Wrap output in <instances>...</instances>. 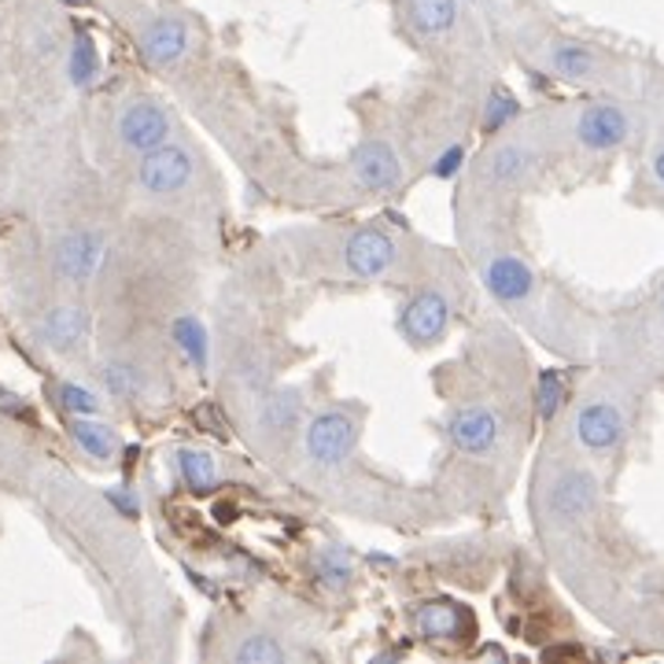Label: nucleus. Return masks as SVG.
I'll return each instance as SVG.
<instances>
[{
  "instance_id": "obj_4",
  "label": "nucleus",
  "mask_w": 664,
  "mask_h": 664,
  "mask_svg": "<svg viewBox=\"0 0 664 664\" xmlns=\"http://www.w3.org/2000/svg\"><path fill=\"white\" fill-rule=\"evenodd\" d=\"M119 141L137 155H148L171 141V115L160 100L137 97L119 111Z\"/></svg>"
},
{
  "instance_id": "obj_19",
  "label": "nucleus",
  "mask_w": 664,
  "mask_h": 664,
  "mask_svg": "<svg viewBox=\"0 0 664 664\" xmlns=\"http://www.w3.org/2000/svg\"><path fill=\"white\" fill-rule=\"evenodd\" d=\"M174 344L177 351L185 355V362L196 369V373H207V362H210V333L207 325L196 318V314H182L174 322Z\"/></svg>"
},
{
  "instance_id": "obj_31",
  "label": "nucleus",
  "mask_w": 664,
  "mask_h": 664,
  "mask_svg": "<svg viewBox=\"0 0 664 664\" xmlns=\"http://www.w3.org/2000/svg\"><path fill=\"white\" fill-rule=\"evenodd\" d=\"M108 499H111L115 505H119V510H122L126 516H137V513H141V502H137V494H133V491L111 488V491H108Z\"/></svg>"
},
{
  "instance_id": "obj_9",
  "label": "nucleus",
  "mask_w": 664,
  "mask_h": 664,
  "mask_svg": "<svg viewBox=\"0 0 664 664\" xmlns=\"http://www.w3.org/2000/svg\"><path fill=\"white\" fill-rule=\"evenodd\" d=\"M351 171L355 182L366 188V193H392L403 182V163H399L395 148L384 141H362L351 155Z\"/></svg>"
},
{
  "instance_id": "obj_21",
  "label": "nucleus",
  "mask_w": 664,
  "mask_h": 664,
  "mask_svg": "<svg viewBox=\"0 0 664 664\" xmlns=\"http://www.w3.org/2000/svg\"><path fill=\"white\" fill-rule=\"evenodd\" d=\"M314 576L322 579V587L329 590H347L355 584V554L347 551L344 543L322 546L318 557H314Z\"/></svg>"
},
{
  "instance_id": "obj_33",
  "label": "nucleus",
  "mask_w": 664,
  "mask_h": 664,
  "mask_svg": "<svg viewBox=\"0 0 664 664\" xmlns=\"http://www.w3.org/2000/svg\"><path fill=\"white\" fill-rule=\"evenodd\" d=\"M63 4H70V8H86L89 0H63Z\"/></svg>"
},
{
  "instance_id": "obj_15",
  "label": "nucleus",
  "mask_w": 664,
  "mask_h": 664,
  "mask_svg": "<svg viewBox=\"0 0 664 664\" xmlns=\"http://www.w3.org/2000/svg\"><path fill=\"white\" fill-rule=\"evenodd\" d=\"M546 63L565 81L602 78V56L590 45H584V41H554L551 52H546Z\"/></svg>"
},
{
  "instance_id": "obj_12",
  "label": "nucleus",
  "mask_w": 664,
  "mask_h": 664,
  "mask_svg": "<svg viewBox=\"0 0 664 664\" xmlns=\"http://www.w3.org/2000/svg\"><path fill=\"white\" fill-rule=\"evenodd\" d=\"M104 262V237L92 233V229H78V233H67L56 244V273L70 284H86L97 277Z\"/></svg>"
},
{
  "instance_id": "obj_32",
  "label": "nucleus",
  "mask_w": 664,
  "mask_h": 664,
  "mask_svg": "<svg viewBox=\"0 0 664 664\" xmlns=\"http://www.w3.org/2000/svg\"><path fill=\"white\" fill-rule=\"evenodd\" d=\"M199 414H204L207 417V428L204 432H210V436H221V439H226L229 436V432H226V421H221V414H218V406H199Z\"/></svg>"
},
{
  "instance_id": "obj_6",
  "label": "nucleus",
  "mask_w": 664,
  "mask_h": 664,
  "mask_svg": "<svg viewBox=\"0 0 664 664\" xmlns=\"http://www.w3.org/2000/svg\"><path fill=\"white\" fill-rule=\"evenodd\" d=\"M447 325H450V303L436 289H421L417 295H410L403 314H399V333L414 347H436L447 336Z\"/></svg>"
},
{
  "instance_id": "obj_10",
  "label": "nucleus",
  "mask_w": 664,
  "mask_h": 664,
  "mask_svg": "<svg viewBox=\"0 0 664 664\" xmlns=\"http://www.w3.org/2000/svg\"><path fill=\"white\" fill-rule=\"evenodd\" d=\"M344 262L351 270V277H362V281H377L392 270L395 262V244L392 237L381 233V229H355L344 244Z\"/></svg>"
},
{
  "instance_id": "obj_14",
  "label": "nucleus",
  "mask_w": 664,
  "mask_h": 664,
  "mask_svg": "<svg viewBox=\"0 0 664 664\" xmlns=\"http://www.w3.org/2000/svg\"><path fill=\"white\" fill-rule=\"evenodd\" d=\"M193 45V34H188V23L177 15H163L152 19L141 30V56L152 63V67H171L177 63Z\"/></svg>"
},
{
  "instance_id": "obj_18",
  "label": "nucleus",
  "mask_w": 664,
  "mask_h": 664,
  "mask_svg": "<svg viewBox=\"0 0 664 664\" xmlns=\"http://www.w3.org/2000/svg\"><path fill=\"white\" fill-rule=\"evenodd\" d=\"M406 19L421 37H443L458 26V0H406Z\"/></svg>"
},
{
  "instance_id": "obj_25",
  "label": "nucleus",
  "mask_w": 664,
  "mask_h": 664,
  "mask_svg": "<svg viewBox=\"0 0 664 664\" xmlns=\"http://www.w3.org/2000/svg\"><path fill=\"white\" fill-rule=\"evenodd\" d=\"M516 115H521V104L510 89H491L488 100L480 104V130L483 133H502Z\"/></svg>"
},
{
  "instance_id": "obj_20",
  "label": "nucleus",
  "mask_w": 664,
  "mask_h": 664,
  "mask_svg": "<svg viewBox=\"0 0 664 664\" xmlns=\"http://www.w3.org/2000/svg\"><path fill=\"white\" fill-rule=\"evenodd\" d=\"M67 74H70L74 89H92L100 78V52H97V41H92V34H86V30H78L70 41Z\"/></svg>"
},
{
  "instance_id": "obj_17",
  "label": "nucleus",
  "mask_w": 664,
  "mask_h": 664,
  "mask_svg": "<svg viewBox=\"0 0 664 664\" xmlns=\"http://www.w3.org/2000/svg\"><path fill=\"white\" fill-rule=\"evenodd\" d=\"M303 403H307V399H303L300 388H281V392H273L270 399H262V406H259V428L273 432V436H289V432L300 428Z\"/></svg>"
},
{
  "instance_id": "obj_5",
  "label": "nucleus",
  "mask_w": 664,
  "mask_h": 664,
  "mask_svg": "<svg viewBox=\"0 0 664 664\" xmlns=\"http://www.w3.org/2000/svg\"><path fill=\"white\" fill-rule=\"evenodd\" d=\"M595 510H598V480L590 469L573 466L551 483L546 513H551L557 524H579V521H587Z\"/></svg>"
},
{
  "instance_id": "obj_16",
  "label": "nucleus",
  "mask_w": 664,
  "mask_h": 664,
  "mask_svg": "<svg viewBox=\"0 0 664 664\" xmlns=\"http://www.w3.org/2000/svg\"><path fill=\"white\" fill-rule=\"evenodd\" d=\"M41 329H45V344L52 351H78L89 336V318L86 311L74 307V303H59V307H52L45 314Z\"/></svg>"
},
{
  "instance_id": "obj_1",
  "label": "nucleus",
  "mask_w": 664,
  "mask_h": 664,
  "mask_svg": "<svg viewBox=\"0 0 664 664\" xmlns=\"http://www.w3.org/2000/svg\"><path fill=\"white\" fill-rule=\"evenodd\" d=\"M358 443V414L347 406H329L307 425V458L318 469H340Z\"/></svg>"
},
{
  "instance_id": "obj_8",
  "label": "nucleus",
  "mask_w": 664,
  "mask_h": 664,
  "mask_svg": "<svg viewBox=\"0 0 664 664\" xmlns=\"http://www.w3.org/2000/svg\"><path fill=\"white\" fill-rule=\"evenodd\" d=\"M447 436L461 455H491L502 439V421L491 406L469 403L447 417Z\"/></svg>"
},
{
  "instance_id": "obj_7",
  "label": "nucleus",
  "mask_w": 664,
  "mask_h": 664,
  "mask_svg": "<svg viewBox=\"0 0 664 664\" xmlns=\"http://www.w3.org/2000/svg\"><path fill=\"white\" fill-rule=\"evenodd\" d=\"M193 174H196L193 155H188L185 148L166 141L163 148H155V152H148L141 160L137 182H141L144 193H152V196H174L193 182Z\"/></svg>"
},
{
  "instance_id": "obj_22",
  "label": "nucleus",
  "mask_w": 664,
  "mask_h": 664,
  "mask_svg": "<svg viewBox=\"0 0 664 664\" xmlns=\"http://www.w3.org/2000/svg\"><path fill=\"white\" fill-rule=\"evenodd\" d=\"M532 171V155L524 152V144L505 141L488 155V177L494 185H521Z\"/></svg>"
},
{
  "instance_id": "obj_26",
  "label": "nucleus",
  "mask_w": 664,
  "mask_h": 664,
  "mask_svg": "<svg viewBox=\"0 0 664 664\" xmlns=\"http://www.w3.org/2000/svg\"><path fill=\"white\" fill-rule=\"evenodd\" d=\"M284 657H289V650H284L273 635H266V631H259V635H248L233 650V661H240V664H277Z\"/></svg>"
},
{
  "instance_id": "obj_34",
  "label": "nucleus",
  "mask_w": 664,
  "mask_h": 664,
  "mask_svg": "<svg viewBox=\"0 0 664 664\" xmlns=\"http://www.w3.org/2000/svg\"><path fill=\"white\" fill-rule=\"evenodd\" d=\"M661 307H664V303H661Z\"/></svg>"
},
{
  "instance_id": "obj_30",
  "label": "nucleus",
  "mask_w": 664,
  "mask_h": 664,
  "mask_svg": "<svg viewBox=\"0 0 664 664\" xmlns=\"http://www.w3.org/2000/svg\"><path fill=\"white\" fill-rule=\"evenodd\" d=\"M461 166H466V148L450 144V148H443V152L436 155V163H432V174H436L439 182H450V177L461 174Z\"/></svg>"
},
{
  "instance_id": "obj_27",
  "label": "nucleus",
  "mask_w": 664,
  "mask_h": 664,
  "mask_svg": "<svg viewBox=\"0 0 664 664\" xmlns=\"http://www.w3.org/2000/svg\"><path fill=\"white\" fill-rule=\"evenodd\" d=\"M565 403V381L557 369H543L540 381H535V410H540L543 421H551Z\"/></svg>"
},
{
  "instance_id": "obj_11",
  "label": "nucleus",
  "mask_w": 664,
  "mask_h": 664,
  "mask_svg": "<svg viewBox=\"0 0 664 664\" xmlns=\"http://www.w3.org/2000/svg\"><path fill=\"white\" fill-rule=\"evenodd\" d=\"M483 289L505 307H516L535 292V270L513 251H502V255H491L488 266H483Z\"/></svg>"
},
{
  "instance_id": "obj_2",
  "label": "nucleus",
  "mask_w": 664,
  "mask_h": 664,
  "mask_svg": "<svg viewBox=\"0 0 664 664\" xmlns=\"http://www.w3.org/2000/svg\"><path fill=\"white\" fill-rule=\"evenodd\" d=\"M631 133H635V119H631V111L617 100L587 104V108H579L576 122H573L576 144L587 148V152H598V155L624 148L631 141Z\"/></svg>"
},
{
  "instance_id": "obj_3",
  "label": "nucleus",
  "mask_w": 664,
  "mask_h": 664,
  "mask_svg": "<svg viewBox=\"0 0 664 664\" xmlns=\"http://www.w3.org/2000/svg\"><path fill=\"white\" fill-rule=\"evenodd\" d=\"M573 432L579 447L590 450V455H609V450H617L628 436V410L602 395L587 399V403L576 410Z\"/></svg>"
},
{
  "instance_id": "obj_29",
  "label": "nucleus",
  "mask_w": 664,
  "mask_h": 664,
  "mask_svg": "<svg viewBox=\"0 0 664 664\" xmlns=\"http://www.w3.org/2000/svg\"><path fill=\"white\" fill-rule=\"evenodd\" d=\"M104 384H108L119 399H133L137 392H141V377H137V369L126 366V362L104 366Z\"/></svg>"
},
{
  "instance_id": "obj_13",
  "label": "nucleus",
  "mask_w": 664,
  "mask_h": 664,
  "mask_svg": "<svg viewBox=\"0 0 664 664\" xmlns=\"http://www.w3.org/2000/svg\"><path fill=\"white\" fill-rule=\"evenodd\" d=\"M414 628L425 642H458L472 635V613L461 602L436 598V602H425L417 609Z\"/></svg>"
},
{
  "instance_id": "obj_23",
  "label": "nucleus",
  "mask_w": 664,
  "mask_h": 664,
  "mask_svg": "<svg viewBox=\"0 0 664 664\" xmlns=\"http://www.w3.org/2000/svg\"><path fill=\"white\" fill-rule=\"evenodd\" d=\"M177 469H182V480L188 483V491L207 494L218 488V461L207 450L196 447H182L177 450Z\"/></svg>"
},
{
  "instance_id": "obj_24",
  "label": "nucleus",
  "mask_w": 664,
  "mask_h": 664,
  "mask_svg": "<svg viewBox=\"0 0 664 664\" xmlns=\"http://www.w3.org/2000/svg\"><path fill=\"white\" fill-rule=\"evenodd\" d=\"M70 436H74V443H78V447L86 450L89 458H97V461H108L115 450H119V439H115V432L104 425V421L74 417Z\"/></svg>"
},
{
  "instance_id": "obj_28",
  "label": "nucleus",
  "mask_w": 664,
  "mask_h": 664,
  "mask_svg": "<svg viewBox=\"0 0 664 664\" xmlns=\"http://www.w3.org/2000/svg\"><path fill=\"white\" fill-rule=\"evenodd\" d=\"M59 403H63V410H70L74 417H92V414H100V399H97V392H89V388H81V384H63V388H59Z\"/></svg>"
}]
</instances>
